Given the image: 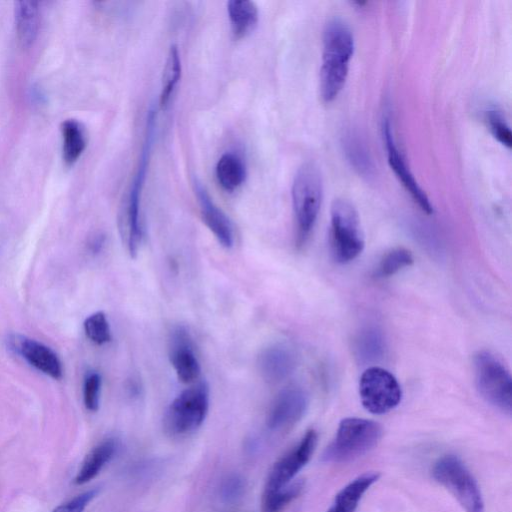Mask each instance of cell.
Segmentation results:
<instances>
[{"instance_id": "obj_23", "label": "cell", "mask_w": 512, "mask_h": 512, "mask_svg": "<svg viewBox=\"0 0 512 512\" xmlns=\"http://www.w3.org/2000/svg\"><path fill=\"white\" fill-rule=\"evenodd\" d=\"M227 12L235 38L248 35L258 22V8L252 1L231 0L227 3Z\"/></svg>"}, {"instance_id": "obj_15", "label": "cell", "mask_w": 512, "mask_h": 512, "mask_svg": "<svg viewBox=\"0 0 512 512\" xmlns=\"http://www.w3.org/2000/svg\"><path fill=\"white\" fill-rule=\"evenodd\" d=\"M193 187L203 222L221 246L231 248L234 244V230L229 217L213 202L198 179H194Z\"/></svg>"}, {"instance_id": "obj_8", "label": "cell", "mask_w": 512, "mask_h": 512, "mask_svg": "<svg viewBox=\"0 0 512 512\" xmlns=\"http://www.w3.org/2000/svg\"><path fill=\"white\" fill-rule=\"evenodd\" d=\"M432 475L466 512H484L480 488L466 465L457 456L445 455L439 458L433 466Z\"/></svg>"}, {"instance_id": "obj_6", "label": "cell", "mask_w": 512, "mask_h": 512, "mask_svg": "<svg viewBox=\"0 0 512 512\" xmlns=\"http://www.w3.org/2000/svg\"><path fill=\"white\" fill-rule=\"evenodd\" d=\"M364 245L356 208L346 199H335L330 210V249L334 260L341 264L351 262L361 254Z\"/></svg>"}, {"instance_id": "obj_32", "label": "cell", "mask_w": 512, "mask_h": 512, "mask_svg": "<svg viewBox=\"0 0 512 512\" xmlns=\"http://www.w3.org/2000/svg\"><path fill=\"white\" fill-rule=\"evenodd\" d=\"M97 490L92 489L85 491L70 500L57 506L53 512H84L89 503L97 495Z\"/></svg>"}, {"instance_id": "obj_17", "label": "cell", "mask_w": 512, "mask_h": 512, "mask_svg": "<svg viewBox=\"0 0 512 512\" xmlns=\"http://www.w3.org/2000/svg\"><path fill=\"white\" fill-rule=\"evenodd\" d=\"M41 11L37 1L14 2L16 36L23 48H28L37 39L40 28Z\"/></svg>"}, {"instance_id": "obj_9", "label": "cell", "mask_w": 512, "mask_h": 512, "mask_svg": "<svg viewBox=\"0 0 512 512\" xmlns=\"http://www.w3.org/2000/svg\"><path fill=\"white\" fill-rule=\"evenodd\" d=\"M359 396L368 412L382 415L399 405L402 389L395 376L388 370L371 366L360 377Z\"/></svg>"}, {"instance_id": "obj_10", "label": "cell", "mask_w": 512, "mask_h": 512, "mask_svg": "<svg viewBox=\"0 0 512 512\" xmlns=\"http://www.w3.org/2000/svg\"><path fill=\"white\" fill-rule=\"evenodd\" d=\"M318 434L309 429L299 442L271 468L263 492H272L289 485L310 460L317 445Z\"/></svg>"}, {"instance_id": "obj_33", "label": "cell", "mask_w": 512, "mask_h": 512, "mask_svg": "<svg viewBox=\"0 0 512 512\" xmlns=\"http://www.w3.org/2000/svg\"><path fill=\"white\" fill-rule=\"evenodd\" d=\"M105 240V235L101 233L95 234L88 243L90 252L93 254L99 253L105 245Z\"/></svg>"}, {"instance_id": "obj_22", "label": "cell", "mask_w": 512, "mask_h": 512, "mask_svg": "<svg viewBox=\"0 0 512 512\" xmlns=\"http://www.w3.org/2000/svg\"><path fill=\"white\" fill-rule=\"evenodd\" d=\"M385 351V338L377 328H365L355 338L354 353L360 363L378 362L385 355Z\"/></svg>"}, {"instance_id": "obj_16", "label": "cell", "mask_w": 512, "mask_h": 512, "mask_svg": "<svg viewBox=\"0 0 512 512\" xmlns=\"http://www.w3.org/2000/svg\"><path fill=\"white\" fill-rule=\"evenodd\" d=\"M297 356L287 345L274 344L263 349L257 357L260 376L267 383L276 384L288 378L296 369Z\"/></svg>"}, {"instance_id": "obj_4", "label": "cell", "mask_w": 512, "mask_h": 512, "mask_svg": "<svg viewBox=\"0 0 512 512\" xmlns=\"http://www.w3.org/2000/svg\"><path fill=\"white\" fill-rule=\"evenodd\" d=\"M291 195L297 243L303 245L316 223L323 196L322 176L314 163H304L298 169L293 180Z\"/></svg>"}, {"instance_id": "obj_12", "label": "cell", "mask_w": 512, "mask_h": 512, "mask_svg": "<svg viewBox=\"0 0 512 512\" xmlns=\"http://www.w3.org/2000/svg\"><path fill=\"white\" fill-rule=\"evenodd\" d=\"M309 405L308 394L298 386L281 390L269 408L266 425L273 432H284L296 425Z\"/></svg>"}, {"instance_id": "obj_27", "label": "cell", "mask_w": 512, "mask_h": 512, "mask_svg": "<svg viewBox=\"0 0 512 512\" xmlns=\"http://www.w3.org/2000/svg\"><path fill=\"white\" fill-rule=\"evenodd\" d=\"M413 263L412 253L403 247L387 252L381 259L376 274L379 277L392 276Z\"/></svg>"}, {"instance_id": "obj_5", "label": "cell", "mask_w": 512, "mask_h": 512, "mask_svg": "<svg viewBox=\"0 0 512 512\" xmlns=\"http://www.w3.org/2000/svg\"><path fill=\"white\" fill-rule=\"evenodd\" d=\"M209 386L198 382L179 393L164 415V429L171 437L182 438L197 431L206 419L210 402Z\"/></svg>"}, {"instance_id": "obj_30", "label": "cell", "mask_w": 512, "mask_h": 512, "mask_svg": "<svg viewBox=\"0 0 512 512\" xmlns=\"http://www.w3.org/2000/svg\"><path fill=\"white\" fill-rule=\"evenodd\" d=\"M101 387V375L95 370L87 371L83 381V402L87 410L91 412L98 410Z\"/></svg>"}, {"instance_id": "obj_3", "label": "cell", "mask_w": 512, "mask_h": 512, "mask_svg": "<svg viewBox=\"0 0 512 512\" xmlns=\"http://www.w3.org/2000/svg\"><path fill=\"white\" fill-rule=\"evenodd\" d=\"M382 437V427L375 421L347 417L339 423L336 435L326 447L322 461L345 463L372 450Z\"/></svg>"}, {"instance_id": "obj_13", "label": "cell", "mask_w": 512, "mask_h": 512, "mask_svg": "<svg viewBox=\"0 0 512 512\" xmlns=\"http://www.w3.org/2000/svg\"><path fill=\"white\" fill-rule=\"evenodd\" d=\"M169 360L183 383H193L199 378L201 366L195 353L192 337L183 325L174 326L168 339Z\"/></svg>"}, {"instance_id": "obj_1", "label": "cell", "mask_w": 512, "mask_h": 512, "mask_svg": "<svg viewBox=\"0 0 512 512\" xmlns=\"http://www.w3.org/2000/svg\"><path fill=\"white\" fill-rule=\"evenodd\" d=\"M355 42L349 25L340 18L330 19L323 31L319 90L324 103L334 101L347 80Z\"/></svg>"}, {"instance_id": "obj_24", "label": "cell", "mask_w": 512, "mask_h": 512, "mask_svg": "<svg viewBox=\"0 0 512 512\" xmlns=\"http://www.w3.org/2000/svg\"><path fill=\"white\" fill-rule=\"evenodd\" d=\"M344 154L358 174L363 177L374 175V164L370 153L359 135L354 131H347L342 140Z\"/></svg>"}, {"instance_id": "obj_20", "label": "cell", "mask_w": 512, "mask_h": 512, "mask_svg": "<svg viewBox=\"0 0 512 512\" xmlns=\"http://www.w3.org/2000/svg\"><path fill=\"white\" fill-rule=\"evenodd\" d=\"M62 160L67 167L73 166L87 146L85 127L76 119H66L60 125Z\"/></svg>"}, {"instance_id": "obj_14", "label": "cell", "mask_w": 512, "mask_h": 512, "mask_svg": "<svg viewBox=\"0 0 512 512\" xmlns=\"http://www.w3.org/2000/svg\"><path fill=\"white\" fill-rule=\"evenodd\" d=\"M8 341L11 349L32 367L53 379L62 378V363L50 347L19 334L11 335Z\"/></svg>"}, {"instance_id": "obj_18", "label": "cell", "mask_w": 512, "mask_h": 512, "mask_svg": "<svg viewBox=\"0 0 512 512\" xmlns=\"http://www.w3.org/2000/svg\"><path fill=\"white\" fill-rule=\"evenodd\" d=\"M118 450V442L107 438L98 443L87 454L82 462L74 482L83 485L94 479L102 469L114 458Z\"/></svg>"}, {"instance_id": "obj_2", "label": "cell", "mask_w": 512, "mask_h": 512, "mask_svg": "<svg viewBox=\"0 0 512 512\" xmlns=\"http://www.w3.org/2000/svg\"><path fill=\"white\" fill-rule=\"evenodd\" d=\"M155 130L156 109L151 106L147 113L145 136L137 168L119 213L121 238L131 257H136L143 237L140 220L141 195L152 153Z\"/></svg>"}, {"instance_id": "obj_7", "label": "cell", "mask_w": 512, "mask_h": 512, "mask_svg": "<svg viewBox=\"0 0 512 512\" xmlns=\"http://www.w3.org/2000/svg\"><path fill=\"white\" fill-rule=\"evenodd\" d=\"M475 383L479 393L491 405L510 414L512 379L506 366L491 352L482 350L473 359Z\"/></svg>"}, {"instance_id": "obj_19", "label": "cell", "mask_w": 512, "mask_h": 512, "mask_svg": "<svg viewBox=\"0 0 512 512\" xmlns=\"http://www.w3.org/2000/svg\"><path fill=\"white\" fill-rule=\"evenodd\" d=\"M379 473L366 472L344 486L327 512H355L366 491L379 479Z\"/></svg>"}, {"instance_id": "obj_28", "label": "cell", "mask_w": 512, "mask_h": 512, "mask_svg": "<svg viewBox=\"0 0 512 512\" xmlns=\"http://www.w3.org/2000/svg\"><path fill=\"white\" fill-rule=\"evenodd\" d=\"M83 327L87 338L96 345H104L112 340L109 321L102 311L90 314Z\"/></svg>"}, {"instance_id": "obj_25", "label": "cell", "mask_w": 512, "mask_h": 512, "mask_svg": "<svg viewBox=\"0 0 512 512\" xmlns=\"http://www.w3.org/2000/svg\"><path fill=\"white\" fill-rule=\"evenodd\" d=\"M181 59L178 47L171 45L164 67L159 105L165 109L181 77Z\"/></svg>"}, {"instance_id": "obj_11", "label": "cell", "mask_w": 512, "mask_h": 512, "mask_svg": "<svg viewBox=\"0 0 512 512\" xmlns=\"http://www.w3.org/2000/svg\"><path fill=\"white\" fill-rule=\"evenodd\" d=\"M382 135L387 151L388 164L395 176L401 182L402 186L409 193L412 200L426 214L434 212L433 205L430 202L425 191L421 188L412 171L410 170L404 155L397 145L393 133V127L390 117L385 115L382 122Z\"/></svg>"}, {"instance_id": "obj_29", "label": "cell", "mask_w": 512, "mask_h": 512, "mask_svg": "<svg viewBox=\"0 0 512 512\" xmlns=\"http://www.w3.org/2000/svg\"><path fill=\"white\" fill-rule=\"evenodd\" d=\"M485 122L492 136L503 146L510 149L512 134L505 115L498 107L492 106L485 111Z\"/></svg>"}, {"instance_id": "obj_26", "label": "cell", "mask_w": 512, "mask_h": 512, "mask_svg": "<svg viewBox=\"0 0 512 512\" xmlns=\"http://www.w3.org/2000/svg\"><path fill=\"white\" fill-rule=\"evenodd\" d=\"M303 488L302 481H295L279 490L263 492L261 512H282L301 494Z\"/></svg>"}, {"instance_id": "obj_31", "label": "cell", "mask_w": 512, "mask_h": 512, "mask_svg": "<svg viewBox=\"0 0 512 512\" xmlns=\"http://www.w3.org/2000/svg\"><path fill=\"white\" fill-rule=\"evenodd\" d=\"M245 488L246 482L241 475H226L219 486V497L225 504H234L242 498Z\"/></svg>"}, {"instance_id": "obj_21", "label": "cell", "mask_w": 512, "mask_h": 512, "mask_svg": "<svg viewBox=\"0 0 512 512\" xmlns=\"http://www.w3.org/2000/svg\"><path fill=\"white\" fill-rule=\"evenodd\" d=\"M215 173L219 185L227 192L238 189L247 175L243 159L234 152H226L218 159Z\"/></svg>"}]
</instances>
